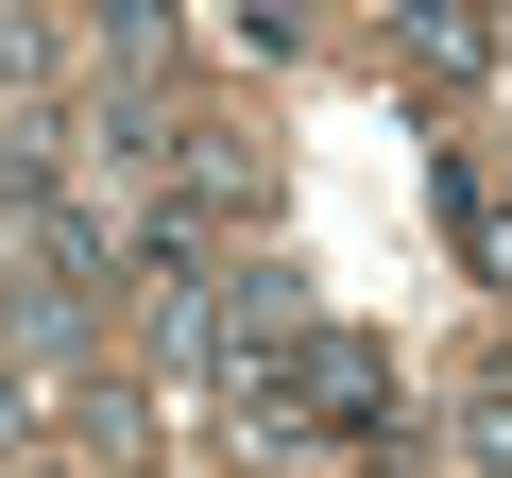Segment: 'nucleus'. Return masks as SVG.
I'll use <instances>...</instances> for the list:
<instances>
[{
    "label": "nucleus",
    "mask_w": 512,
    "mask_h": 478,
    "mask_svg": "<svg viewBox=\"0 0 512 478\" xmlns=\"http://www.w3.org/2000/svg\"><path fill=\"white\" fill-rule=\"evenodd\" d=\"M86 52H103V103L171 86V0H86Z\"/></svg>",
    "instance_id": "obj_5"
},
{
    "label": "nucleus",
    "mask_w": 512,
    "mask_h": 478,
    "mask_svg": "<svg viewBox=\"0 0 512 478\" xmlns=\"http://www.w3.org/2000/svg\"><path fill=\"white\" fill-rule=\"evenodd\" d=\"M18 444H35V376L0 359V461H18Z\"/></svg>",
    "instance_id": "obj_8"
},
{
    "label": "nucleus",
    "mask_w": 512,
    "mask_h": 478,
    "mask_svg": "<svg viewBox=\"0 0 512 478\" xmlns=\"http://www.w3.org/2000/svg\"><path fill=\"white\" fill-rule=\"evenodd\" d=\"M478 18H495V35H512V0H478Z\"/></svg>",
    "instance_id": "obj_9"
},
{
    "label": "nucleus",
    "mask_w": 512,
    "mask_h": 478,
    "mask_svg": "<svg viewBox=\"0 0 512 478\" xmlns=\"http://www.w3.org/2000/svg\"><path fill=\"white\" fill-rule=\"evenodd\" d=\"M461 461H478V478H512V376H495V393L461 410Z\"/></svg>",
    "instance_id": "obj_7"
},
{
    "label": "nucleus",
    "mask_w": 512,
    "mask_h": 478,
    "mask_svg": "<svg viewBox=\"0 0 512 478\" xmlns=\"http://www.w3.org/2000/svg\"><path fill=\"white\" fill-rule=\"evenodd\" d=\"M393 52H410L427 86H478V69H495V18H478V0H393Z\"/></svg>",
    "instance_id": "obj_4"
},
{
    "label": "nucleus",
    "mask_w": 512,
    "mask_h": 478,
    "mask_svg": "<svg viewBox=\"0 0 512 478\" xmlns=\"http://www.w3.org/2000/svg\"><path fill=\"white\" fill-rule=\"evenodd\" d=\"M52 478H69V461H52Z\"/></svg>",
    "instance_id": "obj_10"
},
{
    "label": "nucleus",
    "mask_w": 512,
    "mask_h": 478,
    "mask_svg": "<svg viewBox=\"0 0 512 478\" xmlns=\"http://www.w3.org/2000/svg\"><path fill=\"white\" fill-rule=\"evenodd\" d=\"M291 325H308V274L291 257H222V376H256Z\"/></svg>",
    "instance_id": "obj_3"
},
{
    "label": "nucleus",
    "mask_w": 512,
    "mask_h": 478,
    "mask_svg": "<svg viewBox=\"0 0 512 478\" xmlns=\"http://www.w3.org/2000/svg\"><path fill=\"white\" fill-rule=\"evenodd\" d=\"M444 239H461V257L512 291V205H495V171H461V154H444Z\"/></svg>",
    "instance_id": "obj_6"
},
{
    "label": "nucleus",
    "mask_w": 512,
    "mask_h": 478,
    "mask_svg": "<svg viewBox=\"0 0 512 478\" xmlns=\"http://www.w3.org/2000/svg\"><path fill=\"white\" fill-rule=\"evenodd\" d=\"M103 308H120V291H69V274H0V359H18V376H69V359L103 342Z\"/></svg>",
    "instance_id": "obj_2"
},
{
    "label": "nucleus",
    "mask_w": 512,
    "mask_h": 478,
    "mask_svg": "<svg viewBox=\"0 0 512 478\" xmlns=\"http://www.w3.org/2000/svg\"><path fill=\"white\" fill-rule=\"evenodd\" d=\"M222 393L291 410L308 444H393V410H410V393H393V342H376V325H325V308H308L274 359H256V376H222Z\"/></svg>",
    "instance_id": "obj_1"
}]
</instances>
